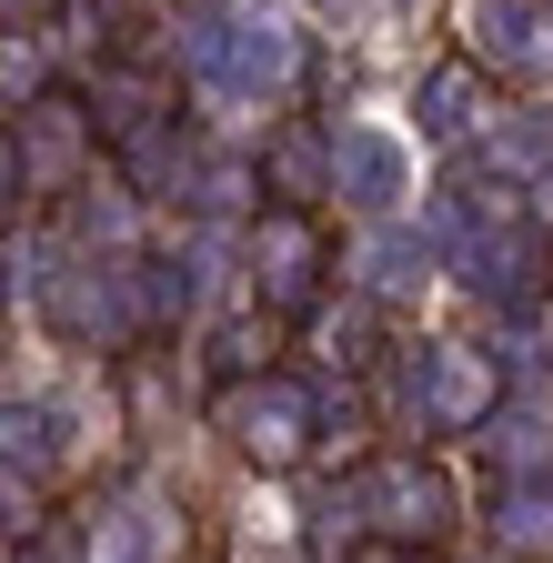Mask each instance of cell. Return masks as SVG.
<instances>
[{
  "mask_svg": "<svg viewBox=\"0 0 553 563\" xmlns=\"http://www.w3.org/2000/svg\"><path fill=\"white\" fill-rule=\"evenodd\" d=\"M453 51L494 91L553 101V0H453Z\"/></svg>",
  "mask_w": 553,
  "mask_h": 563,
  "instance_id": "1",
  "label": "cell"
},
{
  "mask_svg": "<svg viewBox=\"0 0 553 563\" xmlns=\"http://www.w3.org/2000/svg\"><path fill=\"white\" fill-rule=\"evenodd\" d=\"M242 252H252V302L272 322H312L332 292V232H322V211H283L272 201L262 222H242Z\"/></svg>",
  "mask_w": 553,
  "mask_h": 563,
  "instance_id": "2",
  "label": "cell"
},
{
  "mask_svg": "<svg viewBox=\"0 0 553 563\" xmlns=\"http://www.w3.org/2000/svg\"><path fill=\"white\" fill-rule=\"evenodd\" d=\"M322 121H332V201H353L363 222H402L412 181H423L412 131L383 121V111H322Z\"/></svg>",
  "mask_w": 553,
  "mask_h": 563,
  "instance_id": "3",
  "label": "cell"
},
{
  "mask_svg": "<svg viewBox=\"0 0 553 563\" xmlns=\"http://www.w3.org/2000/svg\"><path fill=\"white\" fill-rule=\"evenodd\" d=\"M11 141H21V172H31V201H71L81 181H101V172H111V141H101V111H91V91H71V81H60L51 101H31V111L11 121Z\"/></svg>",
  "mask_w": 553,
  "mask_h": 563,
  "instance_id": "4",
  "label": "cell"
},
{
  "mask_svg": "<svg viewBox=\"0 0 553 563\" xmlns=\"http://www.w3.org/2000/svg\"><path fill=\"white\" fill-rule=\"evenodd\" d=\"M494 121H504V91L483 81L463 51H443V60H423V70H412L402 131L423 141V152H483V131H494Z\"/></svg>",
  "mask_w": 553,
  "mask_h": 563,
  "instance_id": "5",
  "label": "cell"
},
{
  "mask_svg": "<svg viewBox=\"0 0 553 563\" xmlns=\"http://www.w3.org/2000/svg\"><path fill=\"white\" fill-rule=\"evenodd\" d=\"M433 272H443V232L423 222V211H402V222H363V242H353V292L363 302H412Z\"/></svg>",
  "mask_w": 553,
  "mask_h": 563,
  "instance_id": "6",
  "label": "cell"
},
{
  "mask_svg": "<svg viewBox=\"0 0 553 563\" xmlns=\"http://www.w3.org/2000/svg\"><path fill=\"white\" fill-rule=\"evenodd\" d=\"M353 493H363V523H373V533H392V543H433V533L453 523V483H443L433 463H412V453L373 463Z\"/></svg>",
  "mask_w": 553,
  "mask_h": 563,
  "instance_id": "7",
  "label": "cell"
},
{
  "mask_svg": "<svg viewBox=\"0 0 553 563\" xmlns=\"http://www.w3.org/2000/svg\"><path fill=\"white\" fill-rule=\"evenodd\" d=\"M252 162H262V191L283 201V211H322L332 201V121L322 111H283V121L262 131Z\"/></svg>",
  "mask_w": 553,
  "mask_h": 563,
  "instance_id": "8",
  "label": "cell"
},
{
  "mask_svg": "<svg viewBox=\"0 0 553 563\" xmlns=\"http://www.w3.org/2000/svg\"><path fill=\"white\" fill-rule=\"evenodd\" d=\"M232 443H242L252 463H292V453L312 443V393L283 383V373H262L252 393H232Z\"/></svg>",
  "mask_w": 553,
  "mask_h": 563,
  "instance_id": "9",
  "label": "cell"
},
{
  "mask_svg": "<svg viewBox=\"0 0 553 563\" xmlns=\"http://www.w3.org/2000/svg\"><path fill=\"white\" fill-rule=\"evenodd\" d=\"M473 162L494 181H513V191H543L553 181V101H504V121L483 131Z\"/></svg>",
  "mask_w": 553,
  "mask_h": 563,
  "instance_id": "10",
  "label": "cell"
},
{
  "mask_svg": "<svg viewBox=\"0 0 553 563\" xmlns=\"http://www.w3.org/2000/svg\"><path fill=\"white\" fill-rule=\"evenodd\" d=\"M60 91V70H51V31H0V121H21L31 101Z\"/></svg>",
  "mask_w": 553,
  "mask_h": 563,
  "instance_id": "11",
  "label": "cell"
},
{
  "mask_svg": "<svg viewBox=\"0 0 553 563\" xmlns=\"http://www.w3.org/2000/svg\"><path fill=\"white\" fill-rule=\"evenodd\" d=\"M373 312H383V302H363V292H353V302H322V312H312V352H322V363H373V352H363V342H373Z\"/></svg>",
  "mask_w": 553,
  "mask_h": 563,
  "instance_id": "12",
  "label": "cell"
},
{
  "mask_svg": "<svg viewBox=\"0 0 553 563\" xmlns=\"http://www.w3.org/2000/svg\"><path fill=\"white\" fill-rule=\"evenodd\" d=\"M11 211H31V172H21V141H11V121H0V222Z\"/></svg>",
  "mask_w": 553,
  "mask_h": 563,
  "instance_id": "13",
  "label": "cell"
},
{
  "mask_svg": "<svg viewBox=\"0 0 553 563\" xmlns=\"http://www.w3.org/2000/svg\"><path fill=\"white\" fill-rule=\"evenodd\" d=\"M60 0H0V31H51Z\"/></svg>",
  "mask_w": 553,
  "mask_h": 563,
  "instance_id": "14",
  "label": "cell"
}]
</instances>
